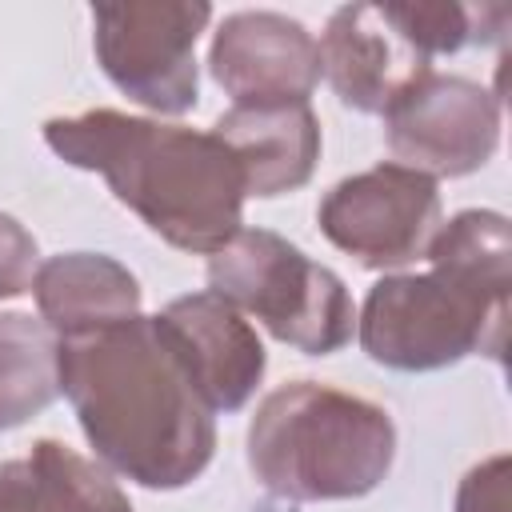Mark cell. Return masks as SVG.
<instances>
[{
    "instance_id": "cell-1",
    "label": "cell",
    "mask_w": 512,
    "mask_h": 512,
    "mask_svg": "<svg viewBox=\"0 0 512 512\" xmlns=\"http://www.w3.org/2000/svg\"><path fill=\"white\" fill-rule=\"evenodd\" d=\"M60 388L96 456L140 488L172 492L212 464V408L156 316L60 340Z\"/></svg>"
},
{
    "instance_id": "cell-2",
    "label": "cell",
    "mask_w": 512,
    "mask_h": 512,
    "mask_svg": "<svg viewBox=\"0 0 512 512\" xmlns=\"http://www.w3.org/2000/svg\"><path fill=\"white\" fill-rule=\"evenodd\" d=\"M428 272H396L368 288L356 336L368 360L436 372L464 356L504 360L512 228L504 212L464 208L432 236Z\"/></svg>"
},
{
    "instance_id": "cell-3",
    "label": "cell",
    "mask_w": 512,
    "mask_h": 512,
    "mask_svg": "<svg viewBox=\"0 0 512 512\" xmlns=\"http://www.w3.org/2000/svg\"><path fill=\"white\" fill-rule=\"evenodd\" d=\"M44 144L64 164L104 176L112 196L180 252L212 256L244 224V172L212 132L88 108L48 120Z\"/></svg>"
},
{
    "instance_id": "cell-4",
    "label": "cell",
    "mask_w": 512,
    "mask_h": 512,
    "mask_svg": "<svg viewBox=\"0 0 512 512\" xmlns=\"http://www.w3.org/2000/svg\"><path fill=\"white\" fill-rule=\"evenodd\" d=\"M396 460L392 416L344 388L288 380L272 388L248 424V468L280 500H360L384 484Z\"/></svg>"
},
{
    "instance_id": "cell-5",
    "label": "cell",
    "mask_w": 512,
    "mask_h": 512,
    "mask_svg": "<svg viewBox=\"0 0 512 512\" xmlns=\"http://www.w3.org/2000/svg\"><path fill=\"white\" fill-rule=\"evenodd\" d=\"M208 292L236 312H252L280 344L304 356H332L356 332V308L344 280L268 228H240L212 252Z\"/></svg>"
},
{
    "instance_id": "cell-6",
    "label": "cell",
    "mask_w": 512,
    "mask_h": 512,
    "mask_svg": "<svg viewBox=\"0 0 512 512\" xmlns=\"http://www.w3.org/2000/svg\"><path fill=\"white\" fill-rule=\"evenodd\" d=\"M212 8L200 0H120L92 8V44L104 76L140 108L180 116L196 108V40Z\"/></svg>"
},
{
    "instance_id": "cell-7",
    "label": "cell",
    "mask_w": 512,
    "mask_h": 512,
    "mask_svg": "<svg viewBox=\"0 0 512 512\" xmlns=\"http://www.w3.org/2000/svg\"><path fill=\"white\" fill-rule=\"evenodd\" d=\"M436 180L384 160L368 172L340 180L316 208L320 232L364 268H404L420 260L440 232Z\"/></svg>"
},
{
    "instance_id": "cell-8",
    "label": "cell",
    "mask_w": 512,
    "mask_h": 512,
    "mask_svg": "<svg viewBox=\"0 0 512 512\" xmlns=\"http://www.w3.org/2000/svg\"><path fill=\"white\" fill-rule=\"evenodd\" d=\"M396 164L424 176H468L500 148V96L468 76L424 72L384 112Z\"/></svg>"
},
{
    "instance_id": "cell-9",
    "label": "cell",
    "mask_w": 512,
    "mask_h": 512,
    "mask_svg": "<svg viewBox=\"0 0 512 512\" xmlns=\"http://www.w3.org/2000/svg\"><path fill=\"white\" fill-rule=\"evenodd\" d=\"M212 80L236 100V108L260 104H308L320 84L316 36L284 12H232L208 48Z\"/></svg>"
},
{
    "instance_id": "cell-10",
    "label": "cell",
    "mask_w": 512,
    "mask_h": 512,
    "mask_svg": "<svg viewBox=\"0 0 512 512\" xmlns=\"http://www.w3.org/2000/svg\"><path fill=\"white\" fill-rule=\"evenodd\" d=\"M192 388L212 412H240L264 380L268 352L256 328L216 292H192L172 300L160 316Z\"/></svg>"
},
{
    "instance_id": "cell-11",
    "label": "cell",
    "mask_w": 512,
    "mask_h": 512,
    "mask_svg": "<svg viewBox=\"0 0 512 512\" xmlns=\"http://www.w3.org/2000/svg\"><path fill=\"white\" fill-rule=\"evenodd\" d=\"M320 76L332 84L344 108L384 116L388 104L432 64L400 36L384 4H344L328 16L316 40Z\"/></svg>"
},
{
    "instance_id": "cell-12",
    "label": "cell",
    "mask_w": 512,
    "mask_h": 512,
    "mask_svg": "<svg viewBox=\"0 0 512 512\" xmlns=\"http://www.w3.org/2000/svg\"><path fill=\"white\" fill-rule=\"evenodd\" d=\"M212 136L236 156L248 196H284L312 180L320 160V120L308 104L228 108Z\"/></svg>"
},
{
    "instance_id": "cell-13",
    "label": "cell",
    "mask_w": 512,
    "mask_h": 512,
    "mask_svg": "<svg viewBox=\"0 0 512 512\" xmlns=\"http://www.w3.org/2000/svg\"><path fill=\"white\" fill-rule=\"evenodd\" d=\"M40 320L60 336H84L140 316L136 276L104 252H64L40 264L32 280Z\"/></svg>"
},
{
    "instance_id": "cell-14",
    "label": "cell",
    "mask_w": 512,
    "mask_h": 512,
    "mask_svg": "<svg viewBox=\"0 0 512 512\" xmlns=\"http://www.w3.org/2000/svg\"><path fill=\"white\" fill-rule=\"evenodd\" d=\"M60 336L32 312H0V432L60 396Z\"/></svg>"
},
{
    "instance_id": "cell-15",
    "label": "cell",
    "mask_w": 512,
    "mask_h": 512,
    "mask_svg": "<svg viewBox=\"0 0 512 512\" xmlns=\"http://www.w3.org/2000/svg\"><path fill=\"white\" fill-rule=\"evenodd\" d=\"M24 460L56 512H132V500L112 480V472L104 464L80 456L64 440L44 436L32 444V452Z\"/></svg>"
},
{
    "instance_id": "cell-16",
    "label": "cell",
    "mask_w": 512,
    "mask_h": 512,
    "mask_svg": "<svg viewBox=\"0 0 512 512\" xmlns=\"http://www.w3.org/2000/svg\"><path fill=\"white\" fill-rule=\"evenodd\" d=\"M388 20L400 28V36L424 56H452L464 44H484L496 32L484 28V16L492 8H464L456 0H408V4H384Z\"/></svg>"
},
{
    "instance_id": "cell-17",
    "label": "cell",
    "mask_w": 512,
    "mask_h": 512,
    "mask_svg": "<svg viewBox=\"0 0 512 512\" xmlns=\"http://www.w3.org/2000/svg\"><path fill=\"white\" fill-rule=\"evenodd\" d=\"M36 272H40V248L32 232L16 216L0 212V300L32 292Z\"/></svg>"
},
{
    "instance_id": "cell-18",
    "label": "cell",
    "mask_w": 512,
    "mask_h": 512,
    "mask_svg": "<svg viewBox=\"0 0 512 512\" xmlns=\"http://www.w3.org/2000/svg\"><path fill=\"white\" fill-rule=\"evenodd\" d=\"M456 512H508V456H488L464 472Z\"/></svg>"
},
{
    "instance_id": "cell-19",
    "label": "cell",
    "mask_w": 512,
    "mask_h": 512,
    "mask_svg": "<svg viewBox=\"0 0 512 512\" xmlns=\"http://www.w3.org/2000/svg\"><path fill=\"white\" fill-rule=\"evenodd\" d=\"M0 512H56L36 484L28 460H4L0 464Z\"/></svg>"
}]
</instances>
